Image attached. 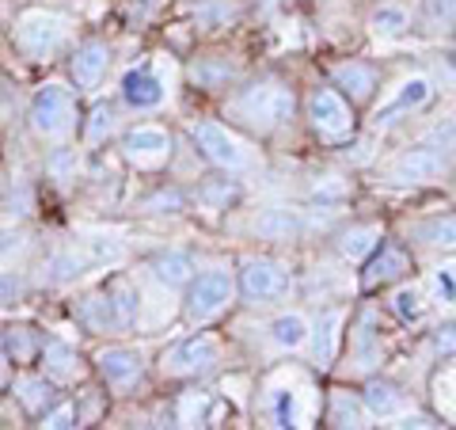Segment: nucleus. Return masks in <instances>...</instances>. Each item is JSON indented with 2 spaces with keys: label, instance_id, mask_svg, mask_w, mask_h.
Instances as JSON below:
<instances>
[{
  "label": "nucleus",
  "instance_id": "obj_26",
  "mask_svg": "<svg viewBox=\"0 0 456 430\" xmlns=\"http://www.w3.org/2000/svg\"><path fill=\"white\" fill-rule=\"evenodd\" d=\"M419 240L437 244V248H456V218L445 213V218H434V221L419 225Z\"/></svg>",
  "mask_w": 456,
  "mask_h": 430
},
{
  "label": "nucleus",
  "instance_id": "obj_16",
  "mask_svg": "<svg viewBox=\"0 0 456 430\" xmlns=\"http://www.w3.org/2000/svg\"><path fill=\"white\" fill-rule=\"evenodd\" d=\"M380 240H384V233L377 225H354L350 233H342V240H338V252L346 255V260H369L377 248H380Z\"/></svg>",
  "mask_w": 456,
  "mask_h": 430
},
{
  "label": "nucleus",
  "instance_id": "obj_31",
  "mask_svg": "<svg viewBox=\"0 0 456 430\" xmlns=\"http://www.w3.org/2000/svg\"><path fill=\"white\" fill-rule=\"evenodd\" d=\"M4 351H8V358H16V362H31V354H35V339H31V332H12L8 335V343H4Z\"/></svg>",
  "mask_w": 456,
  "mask_h": 430
},
{
  "label": "nucleus",
  "instance_id": "obj_28",
  "mask_svg": "<svg viewBox=\"0 0 456 430\" xmlns=\"http://www.w3.org/2000/svg\"><path fill=\"white\" fill-rule=\"evenodd\" d=\"M274 423L278 426H297V396L289 389L274 393Z\"/></svg>",
  "mask_w": 456,
  "mask_h": 430
},
{
  "label": "nucleus",
  "instance_id": "obj_4",
  "mask_svg": "<svg viewBox=\"0 0 456 430\" xmlns=\"http://www.w3.org/2000/svg\"><path fill=\"white\" fill-rule=\"evenodd\" d=\"M308 114H312V126L323 141H346L354 134V111L350 103L331 88H316L308 99Z\"/></svg>",
  "mask_w": 456,
  "mask_h": 430
},
{
  "label": "nucleus",
  "instance_id": "obj_10",
  "mask_svg": "<svg viewBox=\"0 0 456 430\" xmlns=\"http://www.w3.org/2000/svg\"><path fill=\"white\" fill-rule=\"evenodd\" d=\"M122 149H126V156H130V161H137L141 168H156V164L167 161L171 137L160 130V126H137V130L126 134Z\"/></svg>",
  "mask_w": 456,
  "mask_h": 430
},
{
  "label": "nucleus",
  "instance_id": "obj_39",
  "mask_svg": "<svg viewBox=\"0 0 456 430\" xmlns=\"http://www.w3.org/2000/svg\"><path fill=\"white\" fill-rule=\"evenodd\" d=\"M20 294V278H12V275H0V305H4V301H12Z\"/></svg>",
  "mask_w": 456,
  "mask_h": 430
},
{
  "label": "nucleus",
  "instance_id": "obj_14",
  "mask_svg": "<svg viewBox=\"0 0 456 430\" xmlns=\"http://www.w3.org/2000/svg\"><path fill=\"white\" fill-rule=\"evenodd\" d=\"M331 80H335V88L346 92L354 103H369L377 92V73L369 65L362 62H346V65H335L331 69Z\"/></svg>",
  "mask_w": 456,
  "mask_h": 430
},
{
  "label": "nucleus",
  "instance_id": "obj_11",
  "mask_svg": "<svg viewBox=\"0 0 456 430\" xmlns=\"http://www.w3.org/2000/svg\"><path fill=\"white\" fill-rule=\"evenodd\" d=\"M411 270V255L403 248H395V244H380L373 252V260L365 267V290H377V285H392L399 282Z\"/></svg>",
  "mask_w": 456,
  "mask_h": 430
},
{
  "label": "nucleus",
  "instance_id": "obj_35",
  "mask_svg": "<svg viewBox=\"0 0 456 430\" xmlns=\"http://www.w3.org/2000/svg\"><path fill=\"white\" fill-rule=\"evenodd\" d=\"M422 12L430 23H452L456 20V0H422Z\"/></svg>",
  "mask_w": 456,
  "mask_h": 430
},
{
  "label": "nucleus",
  "instance_id": "obj_21",
  "mask_svg": "<svg viewBox=\"0 0 456 430\" xmlns=\"http://www.w3.org/2000/svg\"><path fill=\"white\" fill-rule=\"evenodd\" d=\"M107 297L114 305V317H118V332H122V327H130L134 317H137V290L126 278H110Z\"/></svg>",
  "mask_w": 456,
  "mask_h": 430
},
{
  "label": "nucleus",
  "instance_id": "obj_8",
  "mask_svg": "<svg viewBox=\"0 0 456 430\" xmlns=\"http://www.w3.org/2000/svg\"><path fill=\"white\" fill-rule=\"evenodd\" d=\"M217 362H221V347L213 335H194L187 343H179V347L164 358V366L171 374H206V369H213Z\"/></svg>",
  "mask_w": 456,
  "mask_h": 430
},
{
  "label": "nucleus",
  "instance_id": "obj_29",
  "mask_svg": "<svg viewBox=\"0 0 456 430\" xmlns=\"http://www.w3.org/2000/svg\"><path fill=\"white\" fill-rule=\"evenodd\" d=\"M335 426H358L362 423V408L354 404V400H346V396H335V408H331V415H327Z\"/></svg>",
  "mask_w": 456,
  "mask_h": 430
},
{
  "label": "nucleus",
  "instance_id": "obj_12",
  "mask_svg": "<svg viewBox=\"0 0 456 430\" xmlns=\"http://www.w3.org/2000/svg\"><path fill=\"white\" fill-rule=\"evenodd\" d=\"M107 65H110V50L103 42H84V46L73 54V62H69L77 88H84V92L95 88V84L107 77Z\"/></svg>",
  "mask_w": 456,
  "mask_h": 430
},
{
  "label": "nucleus",
  "instance_id": "obj_32",
  "mask_svg": "<svg viewBox=\"0 0 456 430\" xmlns=\"http://www.w3.org/2000/svg\"><path fill=\"white\" fill-rule=\"evenodd\" d=\"M434 290H437V301L456 305V267H437L434 270Z\"/></svg>",
  "mask_w": 456,
  "mask_h": 430
},
{
  "label": "nucleus",
  "instance_id": "obj_42",
  "mask_svg": "<svg viewBox=\"0 0 456 430\" xmlns=\"http://www.w3.org/2000/svg\"><path fill=\"white\" fill-rule=\"evenodd\" d=\"M0 111H4V95H0Z\"/></svg>",
  "mask_w": 456,
  "mask_h": 430
},
{
  "label": "nucleus",
  "instance_id": "obj_18",
  "mask_svg": "<svg viewBox=\"0 0 456 430\" xmlns=\"http://www.w3.org/2000/svg\"><path fill=\"white\" fill-rule=\"evenodd\" d=\"M152 275L164 285H187L194 278V263L187 252H160L152 260Z\"/></svg>",
  "mask_w": 456,
  "mask_h": 430
},
{
  "label": "nucleus",
  "instance_id": "obj_17",
  "mask_svg": "<svg viewBox=\"0 0 456 430\" xmlns=\"http://www.w3.org/2000/svg\"><path fill=\"white\" fill-rule=\"evenodd\" d=\"M42 362H46V374L53 381L80 377V354L69 347V343H46V347H42Z\"/></svg>",
  "mask_w": 456,
  "mask_h": 430
},
{
  "label": "nucleus",
  "instance_id": "obj_23",
  "mask_svg": "<svg viewBox=\"0 0 456 430\" xmlns=\"http://www.w3.org/2000/svg\"><path fill=\"white\" fill-rule=\"evenodd\" d=\"M365 408L373 415H395L403 408V396H399V389L392 381H369L365 385Z\"/></svg>",
  "mask_w": 456,
  "mask_h": 430
},
{
  "label": "nucleus",
  "instance_id": "obj_9",
  "mask_svg": "<svg viewBox=\"0 0 456 430\" xmlns=\"http://www.w3.org/2000/svg\"><path fill=\"white\" fill-rule=\"evenodd\" d=\"M441 171H445V156H441L437 149L419 145V149H407L403 156H395L388 176L395 183H430V179L441 176Z\"/></svg>",
  "mask_w": 456,
  "mask_h": 430
},
{
  "label": "nucleus",
  "instance_id": "obj_20",
  "mask_svg": "<svg viewBox=\"0 0 456 430\" xmlns=\"http://www.w3.org/2000/svg\"><path fill=\"white\" fill-rule=\"evenodd\" d=\"M16 396H20V404H23L27 411L42 415V411L53 404V385H50V377H20Z\"/></svg>",
  "mask_w": 456,
  "mask_h": 430
},
{
  "label": "nucleus",
  "instance_id": "obj_33",
  "mask_svg": "<svg viewBox=\"0 0 456 430\" xmlns=\"http://www.w3.org/2000/svg\"><path fill=\"white\" fill-rule=\"evenodd\" d=\"M80 260H77V255L73 252H61V255H53V263H50V270H53V282H69V278H77L80 275Z\"/></svg>",
  "mask_w": 456,
  "mask_h": 430
},
{
  "label": "nucleus",
  "instance_id": "obj_30",
  "mask_svg": "<svg viewBox=\"0 0 456 430\" xmlns=\"http://www.w3.org/2000/svg\"><path fill=\"white\" fill-rule=\"evenodd\" d=\"M407 27V12L399 8H380L373 16V31H384V35H399Z\"/></svg>",
  "mask_w": 456,
  "mask_h": 430
},
{
  "label": "nucleus",
  "instance_id": "obj_15",
  "mask_svg": "<svg viewBox=\"0 0 456 430\" xmlns=\"http://www.w3.org/2000/svg\"><path fill=\"white\" fill-rule=\"evenodd\" d=\"M99 374H103L110 385H126L141 374V354L126 351V347H110L99 354Z\"/></svg>",
  "mask_w": 456,
  "mask_h": 430
},
{
  "label": "nucleus",
  "instance_id": "obj_27",
  "mask_svg": "<svg viewBox=\"0 0 456 430\" xmlns=\"http://www.w3.org/2000/svg\"><path fill=\"white\" fill-rule=\"evenodd\" d=\"M338 324H342V312H327V317H323L320 339H316V358H320V366H331L335 343H338Z\"/></svg>",
  "mask_w": 456,
  "mask_h": 430
},
{
  "label": "nucleus",
  "instance_id": "obj_7",
  "mask_svg": "<svg viewBox=\"0 0 456 430\" xmlns=\"http://www.w3.org/2000/svg\"><path fill=\"white\" fill-rule=\"evenodd\" d=\"M240 290L255 305H266V301H278L289 290V275L274 260H248L244 270H240Z\"/></svg>",
  "mask_w": 456,
  "mask_h": 430
},
{
  "label": "nucleus",
  "instance_id": "obj_38",
  "mask_svg": "<svg viewBox=\"0 0 456 430\" xmlns=\"http://www.w3.org/2000/svg\"><path fill=\"white\" fill-rule=\"evenodd\" d=\"M20 248H23V233H0V260L16 255Z\"/></svg>",
  "mask_w": 456,
  "mask_h": 430
},
{
  "label": "nucleus",
  "instance_id": "obj_3",
  "mask_svg": "<svg viewBox=\"0 0 456 430\" xmlns=\"http://www.w3.org/2000/svg\"><path fill=\"white\" fill-rule=\"evenodd\" d=\"M191 137H194V145L206 153V161H213V164L224 168V171H244V168H251L248 145L236 134H228L221 122H194L191 126Z\"/></svg>",
  "mask_w": 456,
  "mask_h": 430
},
{
  "label": "nucleus",
  "instance_id": "obj_13",
  "mask_svg": "<svg viewBox=\"0 0 456 430\" xmlns=\"http://www.w3.org/2000/svg\"><path fill=\"white\" fill-rule=\"evenodd\" d=\"M122 99L137 111H152L164 103V84L152 69H134V73H126V80H122Z\"/></svg>",
  "mask_w": 456,
  "mask_h": 430
},
{
  "label": "nucleus",
  "instance_id": "obj_40",
  "mask_svg": "<svg viewBox=\"0 0 456 430\" xmlns=\"http://www.w3.org/2000/svg\"><path fill=\"white\" fill-rule=\"evenodd\" d=\"M437 347H441V351H456V327H445V332H437Z\"/></svg>",
  "mask_w": 456,
  "mask_h": 430
},
{
  "label": "nucleus",
  "instance_id": "obj_24",
  "mask_svg": "<svg viewBox=\"0 0 456 430\" xmlns=\"http://www.w3.org/2000/svg\"><path fill=\"white\" fill-rule=\"evenodd\" d=\"M270 335H274L278 347L297 351L308 339V320L301 317V312H285V317H278L274 324H270Z\"/></svg>",
  "mask_w": 456,
  "mask_h": 430
},
{
  "label": "nucleus",
  "instance_id": "obj_41",
  "mask_svg": "<svg viewBox=\"0 0 456 430\" xmlns=\"http://www.w3.org/2000/svg\"><path fill=\"white\" fill-rule=\"evenodd\" d=\"M8 362H12V358H8V351H4V343H0V385L8 381Z\"/></svg>",
  "mask_w": 456,
  "mask_h": 430
},
{
  "label": "nucleus",
  "instance_id": "obj_6",
  "mask_svg": "<svg viewBox=\"0 0 456 430\" xmlns=\"http://www.w3.org/2000/svg\"><path fill=\"white\" fill-rule=\"evenodd\" d=\"M187 320H209L213 312H221L228 301H232V278H228V270H209V275H198L187 282Z\"/></svg>",
  "mask_w": 456,
  "mask_h": 430
},
{
  "label": "nucleus",
  "instance_id": "obj_34",
  "mask_svg": "<svg viewBox=\"0 0 456 430\" xmlns=\"http://www.w3.org/2000/svg\"><path fill=\"white\" fill-rule=\"evenodd\" d=\"M395 309H399V317L403 320H419L422 317V294L411 285V290H399L395 294Z\"/></svg>",
  "mask_w": 456,
  "mask_h": 430
},
{
  "label": "nucleus",
  "instance_id": "obj_1",
  "mask_svg": "<svg viewBox=\"0 0 456 430\" xmlns=\"http://www.w3.org/2000/svg\"><path fill=\"white\" fill-rule=\"evenodd\" d=\"M236 111H240V119H248L259 134H270V130H278L285 119H293L297 95L289 84H281V80H259V84H251V88H244V95L236 99Z\"/></svg>",
  "mask_w": 456,
  "mask_h": 430
},
{
  "label": "nucleus",
  "instance_id": "obj_5",
  "mask_svg": "<svg viewBox=\"0 0 456 430\" xmlns=\"http://www.w3.org/2000/svg\"><path fill=\"white\" fill-rule=\"evenodd\" d=\"M31 126L42 137H61L73 126V95L61 84H46L31 103Z\"/></svg>",
  "mask_w": 456,
  "mask_h": 430
},
{
  "label": "nucleus",
  "instance_id": "obj_19",
  "mask_svg": "<svg viewBox=\"0 0 456 430\" xmlns=\"http://www.w3.org/2000/svg\"><path fill=\"white\" fill-rule=\"evenodd\" d=\"M80 320L88 324V327H95V332H118V317H114V305H110L107 290H103V294L84 297V305H80Z\"/></svg>",
  "mask_w": 456,
  "mask_h": 430
},
{
  "label": "nucleus",
  "instance_id": "obj_25",
  "mask_svg": "<svg viewBox=\"0 0 456 430\" xmlns=\"http://www.w3.org/2000/svg\"><path fill=\"white\" fill-rule=\"evenodd\" d=\"M255 228H259V236H266V240H293L297 236V213H289V210H266L259 221H255Z\"/></svg>",
  "mask_w": 456,
  "mask_h": 430
},
{
  "label": "nucleus",
  "instance_id": "obj_36",
  "mask_svg": "<svg viewBox=\"0 0 456 430\" xmlns=\"http://www.w3.org/2000/svg\"><path fill=\"white\" fill-rule=\"evenodd\" d=\"M110 126H114L110 107H95V111H92V122H88V137H92V141H99L103 134H110Z\"/></svg>",
  "mask_w": 456,
  "mask_h": 430
},
{
  "label": "nucleus",
  "instance_id": "obj_2",
  "mask_svg": "<svg viewBox=\"0 0 456 430\" xmlns=\"http://www.w3.org/2000/svg\"><path fill=\"white\" fill-rule=\"evenodd\" d=\"M69 16H61V12H23L20 16V27H16V46L27 54V57H50L65 46V38H69Z\"/></svg>",
  "mask_w": 456,
  "mask_h": 430
},
{
  "label": "nucleus",
  "instance_id": "obj_37",
  "mask_svg": "<svg viewBox=\"0 0 456 430\" xmlns=\"http://www.w3.org/2000/svg\"><path fill=\"white\" fill-rule=\"evenodd\" d=\"M46 426H77V408L73 404H61L46 411Z\"/></svg>",
  "mask_w": 456,
  "mask_h": 430
},
{
  "label": "nucleus",
  "instance_id": "obj_22",
  "mask_svg": "<svg viewBox=\"0 0 456 430\" xmlns=\"http://www.w3.org/2000/svg\"><path fill=\"white\" fill-rule=\"evenodd\" d=\"M430 92H434V88H430V80H426V77L407 80V84H403V92H399L392 103L380 111V122H384V119H392V114H399V111H415V107H422L426 99H430Z\"/></svg>",
  "mask_w": 456,
  "mask_h": 430
}]
</instances>
